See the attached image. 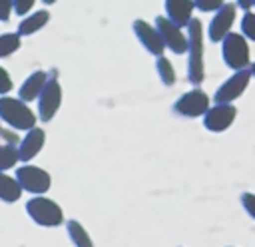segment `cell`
I'll use <instances>...</instances> for the list:
<instances>
[{"label": "cell", "instance_id": "cell-31", "mask_svg": "<svg viewBox=\"0 0 255 247\" xmlns=\"http://www.w3.org/2000/svg\"><path fill=\"white\" fill-rule=\"evenodd\" d=\"M42 2H44V4H48V6H50V4H56V0H42Z\"/></svg>", "mask_w": 255, "mask_h": 247}, {"label": "cell", "instance_id": "cell-5", "mask_svg": "<svg viewBox=\"0 0 255 247\" xmlns=\"http://www.w3.org/2000/svg\"><path fill=\"white\" fill-rule=\"evenodd\" d=\"M14 177L18 179L22 191H28L32 195H44L52 187V175L44 167H38V165H32V163L20 165L16 169Z\"/></svg>", "mask_w": 255, "mask_h": 247}, {"label": "cell", "instance_id": "cell-14", "mask_svg": "<svg viewBox=\"0 0 255 247\" xmlns=\"http://www.w3.org/2000/svg\"><path fill=\"white\" fill-rule=\"evenodd\" d=\"M193 0H165V18L179 28H187L193 20Z\"/></svg>", "mask_w": 255, "mask_h": 247}, {"label": "cell", "instance_id": "cell-30", "mask_svg": "<svg viewBox=\"0 0 255 247\" xmlns=\"http://www.w3.org/2000/svg\"><path fill=\"white\" fill-rule=\"evenodd\" d=\"M249 72H251V78H255V62L249 64Z\"/></svg>", "mask_w": 255, "mask_h": 247}, {"label": "cell", "instance_id": "cell-13", "mask_svg": "<svg viewBox=\"0 0 255 247\" xmlns=\"http://www.w3.org/2000/svg\"><path fill=\"white\" fill-rule=\"evenodd\" d=\"M44 143H46V131H44L42 127L36 125V127H32V129H28V131L24 133V137L20 139V143H18L20 161H22V163L32 161V159L42 151Z\"/></svg>", "mask_w": 255, "mask_h": 247}, {"label": "cell", "instance_id": "cell-12", "mask_svg": "<svg viewBox=\"0 0 255 247\" xmlns=\"http://www.w3.org/2000/svg\"><path fill=\"white\" fill-rule=\"evenodd\" d=\"M133 34H135L137 42H139L151 56H155V58L163 56L165 46H163L161 36H159L157 28H155L153 24H149V22L137 18V20H133Z\"/></svg>", "mask_w": 255, "mask_h": 247}, {"label": "cell", "instance_id": "cell-29", "mask_svg": "<svg viewBox=\"0 0 255 247\" xmlns=\"http://www.w3.org/2000/svg\"><path fill=\"white\" fill-rule=\"evenodd\" d=\"M235 6L241 8V10H245V12H249L253 8V2L251 0H235Z\"/></svg>", "mask_w": 255, "mask_h": 247}, {"label": "cell", "instance_id": "cell-7", "mask_svg": "<svg viewBox=\"0 0 255 247\" xmlns=\"http://www.w3.org/2000/svg\"><path fill=\"white\" fill-rule=\"evenodd\" d=\"M211 108V98L201 90V88H191L189 92L181 94L175 104L173 112L183 116V118H199L205 116V112Z\"/></svg>", "mask_w": 255, "mask_h": 247}, {"label": "cell", "instance_id": "cell-20", "mask_svg": "<svg viewBox=\"0 0 255 247\" xmlns=\"http://www.w3.org/2000/svg\"><path fill=\"white\" fill-rule=\"evenodd\" d=\"M18 161H20L18 145L2 143V145H0V171H8V169L16 167Z\"/></svg>", "mask_w": 255, "mask_h": 247}, {"label": "cell", "instance_id": "cell-21", "mask_svg": "<svg viewBox=\"0 0 255 247\" xmlns=\"http://www.w3.org/2000/svg\"><path fill=\"white\" fill-rule=\"evenodd\" d=\"M155 70H157L159 80H161L165 86H173V84H175V78H177L175 68H173V64H171L165 56H159V58L155 60Z\"/></svg>", "mask_w": 255, "mask_h": 247}, {"label": "cell", "instance_id": "cell-33", "mask_svg": "<svg viewBox=\"0 0 255 247\" xmlns=\"http://www.w3.org/2000/svg\"><path fill=\"white\" fill-rule=\"evenodd\" d=\"M251 2H253V6H255V0H251Z\"/></svg>", "mask_w": 255, "mask_h": 247}, {"label": "cell", "instance_id": "cell-11", "mask_svg": "<svg viewBox=\"0 0 255 247\" xmlns=\"http://www.w3.org/2000/svg\"><path fill=\"white\" fill-rule=\"evenodd\" d=\"M235 116H237V108L233 104H215L205 112L203 125L209 131L219 133V131H225L227 127H231V124L235 122Z\"/></svg>", "mask_w": 255, "mask_h": 247}, {"label": "cell", "instance_id": "cell-22", "mask_svg": "<svg viewBox=\"0 0 255 247\" xmlns=\"http://www.w3.org/2000/svg\"><path fill=\"white\" fill-rule=\"evenodd\" d=\"M241 34L247 40L255 42V12L249 10V12L243 14V18H241Z\"/></svg>", "mask_w": 255, "mask_h": 247}, {"label": "cell", "instance_id": "cell-24", "mask_svg": "<svg viewBox=\"0 0 255 247\" xmlns=\"http://www.w3.org/2000/svg\"><path fill=\"white\" fill-rule=\"evenodd\" d=\"M34 4H36V0H14V14L24 18V16H28L32 12Z\"/></svg>", "mask_w": 255, "mask_h": 247}, {"label": "cell", "instance_id": "cell-19", "mask_svg": "<svg viewBox=\"0 0 255 247\" xmlns=\"http://www.w3.org/2000/svg\"><path fill=\"white\" fill-rule=\"evenodd\" d=\"M20 44H22V38L18 36V32H2L0 34V60L18 52Z\"/></svg>", "mask_w": 255, "mask_h": 247}, {"label": "cell", "instance_id": "cell-2", "mask_svg": "<svg viewBox=\"0 0 255 247\" xmlns=\"http://www.w3.org/2000/svg\"><path fill=\"white\" fill-rule=\"evenodd\" d=\"M0 122H4L8 127L18 131H28L36 127L38 116L32 112V108L22 102L20 98L12 96H0Z\"/></svg>", "mask_w": 255, "mask_h": 247}, {"label": "cell", "instance_id": "cell-18", "mask_svg": "<svg viewBox=\"0 0 255 247\" xmlns=\"http://www.w3.org/2000/svg\"><path fill=\"white\" fill-rule=\"evenodd\" d=\"M66 231L74 247H94V241L88 233V229L78 221V219H68L66 221Z\"/></svg>", "mask_w": 255, "mask_h": 247}, {"label": "cell", "instance_id": "cell-15", "mask_svg": "<svg viewBox=\"0 0 255 247\" xmlns=\"http://www.w3.org/2000/svg\"><path fill=\"white\" fill-rule=\"evenodd\" d=\"M48 78H50V74L44 72V70H36V72H32V74L22 82V86L18 88V98H20L22 102H26V104L38 100V96H40V92L44 90Z\"/></svg>", "mask_w": 255, "mask_h": 247}, {"label": "cell", "instance_id": "cell-28", "mask_svg": "<svg viewBox=\"0 0 255 247\" xmlns=\"http://www.w3.org/2000/svg\"><path fill=\"white\" fill-rule=\"evenodd\" d=\"M0 137L4 139V143H10V145H18V143H20V139L16 137V133H14V131H8V129H2Z\"/></svg>", "mask_w": 255, "mask_h": 247}, {"label": "cell", "instance_id": "cell-16", "mask_svg": "<svg viewBox=\"0 0 255 247\" xmlns=\"http://www.w3.org/2000/svg\"><path fill=\"white\" fill-rule=\"evenodd\" d=\"M48 22H50V12H48L46 8L34 10V12H30L28 16H24V18L18 22V30H16V32H18L20 38L32 36V34L40 32Z\"/></svg>", "mask_w": 255, "mask_h": 247}, {"label": "cell", "instance_id": "cell-25", "mask_svg": "<svg viewBox=\"0 0 255 247\" xmlns=\"http://www.w3.org/2000/svg\"><path fill=\"white\" fill-rule=\"evenodd\" d=\"M241 205H243V209L247 211V215H249L251 219H255V193H251V191L241 193Z\"/></svg>", "mask_w": 255, "mask_h": 247}, {"label": "cell", "instance_id": "cell-32", "mask_svg": "<svg viewBox=\"0 0 255 247\" xmlns=\"http://www.w3.org/2000/svg\"><path fill=\"white\" fill-rule=\"evenodd\" d=\"M0 133H2V122H0Z\"/></svg>", "mask_w": 255, "mask_h": 247}, {"label": "cell", "instance_id": "cell-17", "mask_svg": "<svg viewBox=\"0 0 255 247\" xmlns=\"http://www.w3.org/2000/svg\"><path fill=\"white\" fill-rule=\"evenodd\" d=\"M22 187L16 177L8 175L6 171H0V201L4 203H16L22 197Z\"/></svg>", "mask_w": 255, "mask_h": 247}, {"label": "cell", "instance_id": "cell-3", "mask_svg": "<svg viewBox=\"0 0 255 247\" xmlns=\"http://www.w3.org/2000/svg\"><path fill=\"white\" fill-rule=\"evenodd\" d=\"M26 213L40 227H58L64 223V209L60 207V203L46 195H34L32 199H28Z\"/></svg>", "mask_w": 255, "mask_h": 247}, {"label": "cell", "instance_id": "cell-4", "mask_svg": "<svg viewBox=\"0 0 255 247\" xmlns=\"http://www.w3.org/2000/svg\"><path fill=\"white\" fill-rule=\"evenodd\" d=\"M221 58L227 64V68H231L233 72L249 68L251 56H249L247 38L243 34H239V32L227 34L223 38V42H221Z\"/></svg>", "mask_w": 255, "mask_h": 247}, {"label": "cell", "instance_id": "cell-6", "mask_svg": "<svg viewBox=\"0 0 255 247\" xmlns=\"http://www.w3.org/2000/svg\"><path fill=\"white\" fill-rule=\"evenodd\" d=\"M56 76H58L56 72L50 74L44 90L40 92V96L36 100L38 102V118L42 122H52L54 116L58 114L60 106H62V98L64 96H62V86H60V82H58Z\"/></svg>", "mask_w": 255, "mask_h": 247}, {"label": "cell", "instance_id": "cell-10", "mask_svg": "<svg viewBox=\"0 0 255 247\" xmlns=\"http://www.w3.org/2000/svg\"><path fill=\"white\" fill-rule=\"evenodd\" d=\"M237 18V6L235 4H223L211 18L209 28H207V36L211 42H223V38L227 34H231V28L235 24Z\"/></svg>", "mask_w": 255, "mask_h": 247}, {"label": "cell", "instance_id": "cell-26", "mask_svg": "<svg viewBox=\"0 0 255 247\" xmlns=\"http://www.w3.org/2000/svg\"><path fill=\"white\" fill-rule=\"evenodd\" d=\"M12 86L14 84H12V78H10L8 70L0 66V96H8V92L12 90Z\"/></svg>", "mask_w": 255, "mask_h": 247}, {"label": "cell", "instance_id": "cell-8", "mask_svg": "<svg viewBox=\"0 0 255 247\" xmlns=\"http://www.w3.org/2000/svg\"><path fill=\"white\" fill-rule=\"evenodd\" d=\"M249 82H251V72H249V68L233 72V76H229V78L215 90L213 102H215V104H233V102L247 90Z\"/></svg>", "mask_w": 255, "mask_h": 247}, {"label": "cell", "instance_id": "cell-9", "mask_svg": "<svg viewBox=\"0 0 255 247\" xmlns=\"http://www.w3.org/2000/svg\"><path fill=\"white\" fill-rule=\"evenodd\" d=\"M153 26L157 28V32L161 36V42L167 50H171L173 54H185L187 52V34L183 32V28L175 26L165 16H155Z\"/></svg>", "mask_w": 255, "mask_h": 247}, {"label": "cell", "instance_id": "cell-23", "mask_svg": "<svg viewBox=\"0 0 255 247\" xmlns=\"http://www.w3.org/2000/svg\"><path fill=\"white\" fill-rule=\"evenodd\" d=\"M193 4L199 12H213L215 14L225 4V0H193Z\"/></svg>", "mask_w": 255, "mask_h": 247}, {"label": "cell", "instance_id": "cell-1", "mask_svg": "<svg viewBox=\"0 0 255 247\" xmlns=\"http://www.w3.org/2000/svg\"><path fill=\"white\" fill-rule=\"evenodd\" d=\"M187 80L197 88L205 80V60H203V24L193 18L187 26Z\"/></svg>", "mask_w": 255, "mask_h": 247}, {"label": "cell", "instance_id": "cell-27", "mask_svg": "<svg viewBox=\"0 0 255 247\" xmlns=\"http://www.w3.org/2000/svg\"><path fill=\"white\" fill-rule=\"evenodd\" d=\"M14 14V0H0V22H8Z\"/></svg>", "mask_w": 255, "mask_h": 247}]
</instances>
